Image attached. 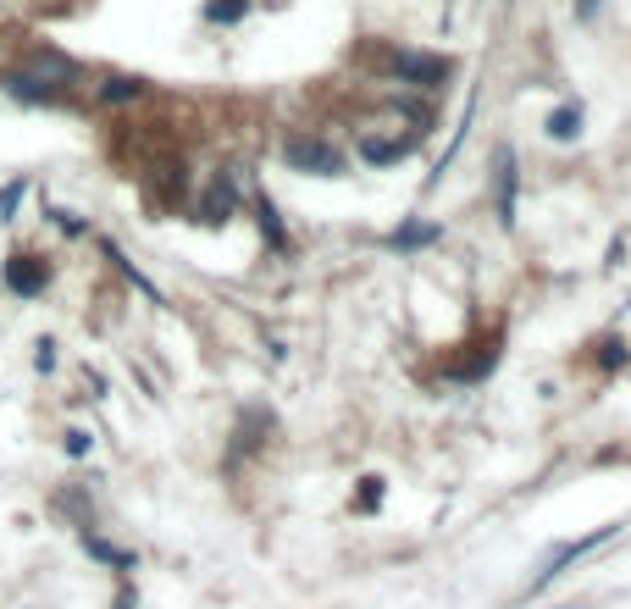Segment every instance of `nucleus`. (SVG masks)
Listing matches in <instances>:
<instances>
[{
    "label": "nucleus",
    "mask_w": 631,
    "mask_h": 609,
    "mask_svg": "<svg viewBox=\"0 0 631 609\" xmlns=\"http://www.w3.org/2000/svg\"><path fill=\"white\" fill-rule=\"evenodd\" d=\"M283 161H288V167H299V172H310V178H338V172H344V156H338L333 144L305 139V133L283 139Z\"/></svg>",
    "instance_id": "1"
},
{
    "label": "nucleus",
    "mask_w": 631,
    "mask_h": 609,
    "mask_svg": "<svg viewBox=\"0 0 631 609\" xmlns=\"http://www.w3.org/2000/svg\"><path fill=\"white\" fill-rule=\"evenodd\" d=\"M45 283H50V266L39 261V255H12V261H6V288H12V294L34 299V294H45Z\"/></svg>",
    "instance_id": "2"
},
{
    "label": "nucleus",
    "mask_w": 631,
    "mask_h": 609,
    "mask_svg": "<svg viewBox=\"0 0 631 609\" xmlns=\"http://www.w3.org/2000/svg\"><path fill=\"white\" fill-rule=\"evenodd\" d=\"M393 72H399L405 84H443V78H449V61L421 56V50H399V56H393Z\"/></svg>",
    "instance_id": "3"
},
{
    "label": "nucleus",
    "mask_w": 631,
    "mask_h": 609,
    "mask_svg": "<svg viewBox=\"0 0 631 609\" xmlns=\"http://www.w3.org/2000/svg\"><path fill=\"white\" fill-rule=\"evenodd\" d=\"M609 538H615V526H598V532H587V538H576V543H565V549H554V554L543 560V571H537V582H532V587H543L548 576H560L571 560H582L587 549H598V543H609Z\"/></svg>",
    "instance_id": "4"
},
{
    "label": "nucleus",
    "mask_w": 631,
    "mask_h": 609,
    "mask_svg": "<svg viewBox=\"0 0 631 609\" xmlns=\"http://www.w3.org/2000/svg\"><path fill=\"white\" fill-rule=\"evenodd\" d=\"M6 89H12L17 100H34V106L61 100V84H50V78H39V72H12V78H6Z\"/></svg>",
    "instance_id": "5"
},
{
    "label": "nucleus",
    "mask_w": 631,
    "mask_h": 609,
    "mask_svg": "<svg viewBox=\"0 0 631 609\" xmlns=\"http://www.w3.org/2000/svg\"><path fill=\"white\" fill-rule=\"evenodd\" d=\"M499 222L510 227L515 222V156L499 150Z\"/></svg>",
    "instance_id": "6"
},
{
    "label": "nucleus",
    "mask_w": 631,
    "mask_h": 609,
    "mask_svg": "<svg viewBox=\"0 0 631 609\" xmlns=\"http://www.w3.org/2000/svg\"><path fill=\"white\" fill-rule=\"evenodd\" d=\"M227 211H233V183L216 178V189H211V200L200 205V216H205V222H227Z\"/></svg>",
    "instance_id": "7"
},
{
    "label": "nucleus",
    "mask_w": 631,
    "mask_h": 609,
    "mask_svg": "<svg viewBox=\"0 0 631 609\" xmlns=\"http://www.w3.org/2000/svg\"><path fill=\"white\" fill-rule=\"evenodd\" d=\"M139 95H144L139 78H106V84H100V100H106V106H122V100H139Z\"/></svg>",
    "instance_id": "8"
},
{
    "label": "nucleus",
    "mask_w": 631,
    "mask_h": 609,
    "mask_svg": "<svg viewBox=\"0 0 631 609\" xmlns=\"http://www.w3.org/2000/svg\"><path fill=\"white\" fill-rule=\"evenodd\" d=\"M360 150H366V161H377V167H382V161H399V156H405L410 139H366Z\"/></svg>",
    "instance_id": "9"
},
{
    "label": "nucleus",
    "mask_w": 631,
    "mask_h": 609,
    "mask_svg": "<svg viewBox=\"0 0 631 609\" xmlns=\"http://www.w3.org/2000/svg\"><path fill=\"white\" fill-rule=\"evenodd\" d=\"M548 133H554V139H576V133H582V111H576V106H560L554 117H548Z\"/></svg>",
    "instance_id": "10"
},
{
    "label": "nucleus",
    "mask_w": 631,
    "mask_h": 609,
    "mask_svg": "<svg viewBox=\"0 0 631 609\" xmlns=\"http://www.w3.org/2000/svg\"><path fill=\"white\" fill-rule=\"evenodd\" d=\"M255 205H261V227H266V239H272V250H283V222H277V211H272V200H255Z\"/></svg>",
    "instance_id": "11"
},
{
    "label": "nucleus",
    "mask_w": 631,
    "mask_h": 609,
    "mask_svg": "<svg viewBox=\"0 0 631 609\" xmlns=\"http://www.w3.org/2000/svg\"><path fill=\"white\" fill-rule=\"evenodd\" d=\"M244 6H250V0H211V23H233Z\"/></svg>",
    "instance_id": "12"
},
{
    "label": "nucleus",
    "mask_w": 631,
    "mask_h": 609,
    "mask_svg": "<svg viewBox=\"0 0 631 609\" xmlns=\"http://www.w3.org/2000/svg\"><path fill=\"white\" fill-rule=\"evenodd\" d=\"M427 239H438V227H399L393 244H427Z\"/></svg>",
    "instance_id": "13"
},
{
    "label": "nucleus",
    "mask_w": 631,
    "mask_h": 609,
    "mask_svg": "<svg viewBox=\"0 0 631 609\" xmlns=\"http://www.w3.org/2000/svg\"><path fill=\"white\" fill-rule=\"evenodd\" d=\"M23 189H28V183H12V189L0 194V222H6V216L17 211V200H23Z\"/></svg>",
    "instance_id": "14"
},
{
    "label": "nucleus",
    "mask_w": 631,
    "mask_h": 609,
    "mask_svg": "<svg viewBox=\"0 0 631 609\" xmlns=\"http://www.w3.org/2000/svg\"><path fill=\"white\" fill-rule=\"evenodd\" d=\"M34 366H39V371H50V366H56V344H50V338H45V344H39Z\"/></svg>",
    "instance_id": "15"
},
{
    "label": "nucleus",
    "mask_w": 631,
    "mask_h": 609,
    "mask_svg": "<svg viewBox=\"0 0 631 609\" xmlns=\"http://www.w3.org/2000/svg\"><path fill=\"white\" fill-rule=\"evenodd\" d=\"M593 6L598 0H576V17H593Z\"/></svg>",
    "instance_id": "16"
}]
</instances>
